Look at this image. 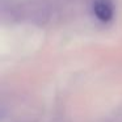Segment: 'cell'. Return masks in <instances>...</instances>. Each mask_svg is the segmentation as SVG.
Returning <instances> with one entry per match:
<instances>
[{
    "instance_id": "obj_1",
    "label": "cell",
    "mask_w": 122,
    "mask_h": 122,
    "mask_svg": "<svg viewBox=\"0 0 122 122\" xmlns=\"http://www.w3.org/2000/svg\"><path fill=\"white\" fill-rule=\"evenodd\" d=\"M93 13L97 17L98 21L104 22H109L113 19V5H112L110 0H95L93 1Z\"/></svg>"
}]
</instances>
